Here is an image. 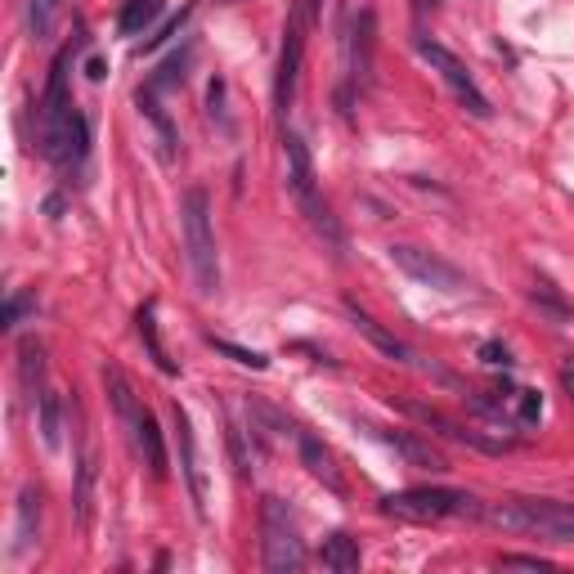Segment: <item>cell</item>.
<instances>
[{"label": "cell", "mask_w": 574, "mask_h": 574, "mask_svg": "<svg viewBox=\"0 0 574 574\" xmlns=\"http://www.w3.org/2000/svg\"><path fill=\"white\" fill-rule=\"evenodd\" d=\"M480 521L489 530L521 534V539L574 543V503L552 498H512V503H480Z\"/></svg>", "instance_id": "cell-1"}, {"label": "cell", "mask_w": 574, "mask_h": 574, "mask_svg": "<svg viewBox=\"0 0 574 574\" xmlns=\"http://www.w3.org/2000/svg\"><path fill=\"white\" fill-rule=\"evenodd\" d=\"M184 220V252H189V270L202 296L220 292V252H216V229H211V198L207 189H189L180 202Z\"/></svg>", "instance_id": "cell-2"}, {"label": "cell", "mask_w": 574, "mask_h": 574, "mask_svg": "<svg viewBox=\"0 0 574 574\" xmlns=\"http://www.w3.org/2000/svg\"><path fill=\"white\" fill-rule=\"evenodd\" d=\"M283 153H287V189H292L296 207L305 211V220L314 225V234L328 238L332 252H341L346 247V238H341V225L332 220L328 202L319 198V180H314V162H310V148H305L301 135H287L283 140Z\"/></svg>", "instance_id": "cell-3"}, {"label": "cell", "mask_w": 574, "mask_h": 574, "mask_svg": "<svg viewBox=\"0 0 574 574\" xmlns=\"http://www.w3.org/2000/svg\"><path fill=\"white\" fill-rule=\"evenodd\" d=\"M382 516L395 521H413V525H431V521H449V516H480V503L467 489H444V485H427V489H400V494H382Z\"/></svg>", "instance_id": "cell-4"}, {"label": "cell", "mask_w": 574, "mask_h": 574, "mask_svg": "<svg viewBox=\"0 0 574 574\" xmlns=\"http://www.w3.org/2000/svg\"><path fill=\"white\" fill-rule=\"evenodd\" d=\"M261 561H265V570H274V574H296L310 561L305 557V539H301V525H296V512L274 494L261 503Z\"/></svg>", "instance_id": "cell-5"}, {"label": "cell", "mask_w": 574, "mask_h": 574, "mask_svg": "<svg viewBox=\"0 0 574 574\" xmlns=\"http://www.w3.org/2000/svg\"><path fill=\"white\" fill-rule=\"evenodd\" d=\"M386 256H391V265L395 270H404L413 283H422V287H435V292H449V296H462V292H471V279L462 270H453L444 256H435L427 252V247H413V243H395V247H386Z\"/></svg>", "instance_id": "cell-6"}, {"label": "cell", "mask_w": 574, "mask_h": 574, "mask_svg": "<svg viewBox=\"0 0 574 574\" xmlns=\"http://www.w3.org/2000/svg\"><path fill=\"white\" fill-rule=\"evenodd\" d=\"M418 54L431 63L435 72H440V81L453 90V99H458V104L467 108L471 117H480V122H485V117L494 113V108H489V99H485V90H480V86H476V77H471V72L462 68L458 54H449L440 41H418Z\"/></svg>", "instance_id": "cell-7"}, {"label": "cell", "mask_w": 574, "mask_h": 574, "mask_svg": "<svg viewBox=\"0 0 574 574\" xmlns=\"http://www.w3.org/2000/svg\"><path fill=\"white\" fill-rule=\"evenodd\" d=\"M305 32H310V18H305V5L296 0L292 14H287V27H283L279 72H274V108H279V113H287L296 99V77H301V59H305Z\"/></svg>", "instance_id": "cell-8"}, {"label": "cell", "mask_w": 574, "mask_h": 574, "mask_svg": "<svg viewBox=\"0 0 574 574\" xmlns=\"http://www.w3.org/2000/svg\"><path fill=\"white\" fill-rule=\"evenodd\" d=\"M373 45H377V18L373 9H359L355 18H350V72H346V90H341V104H346L350 113V99H355V90H368L373 86Z\"/></svg>", "instance_id": "cell-9"}, {"label": "cell", "mask_w": 574, "mask_h": 574, "mask_svg": "<svg viewBox=\"0 0 574 574\" xmlns=\"http://www.w3.org/2000/svg\"><path fill=\"white\" fill-rule=\"evenodd\" d=\"M41 148H45V157H50L54 166H81L86 162V148H90V126H86V117L72 108V113H63L59 122H50V126H41Z\"/></svg>", "instance_id": "cell-10"}, {"label": "cell", "mask_w": 574, "mask_h": 574, "mask_svg": "<svg viewBox=\"0 0 574 574\" xmlns=\"http://www.w3.org/2000/svg\"><path fill=\"white\" fill-rule=\"evenodd\" d=\"M400 413H409L413 422H422V427H427V431L444 435V440H453V444H467V449H480V453H507V449H512V444H507V440H494V435H485V431H476V427H462V422L444 418V413H440V409H431V404L400 400Z\"/></svg>", "instance_id": "cell-11"}, {"label": "cell", "mask_w": 574, "mask_h": 574, "mask_svg": "<svg viewBox=\"0 0 574 574\" xmlns=\"http://www.w3.org/2000/svg\"><path fill=\"white\" fill-rule=\"evenodd\" d=\"M171 422H175V444H180V471L189 480V494H193V507L198 516H207V476H202V458H198V440H193V427H189V413L175 404L171 409Z\"/></svg>", "instance_id": "cell-12"}, {"label": "cell", "mask_w": 574, "mask_h": 574, "mask_svg": "<svg viewBox=\"0 0 574 574\" xmlns=\"http://www.w3.org/2000/svg\"><path fill=\"white\" fill-rule=\"evenodd\" d=\"M373 440L391 444L395 453H400L409 467H422V471H449V458H444L440 449H435L431 440H422L418 431H386V427H364Z\"/></svg>", "instance_id": "cell-13"}, {"label": "cell", "mask_w": 574, "mask_h": 574, "mask_svg": "<svg viewBox=\"0 0 574 574\" xmlns=\"http://www.w3.org/2000/svg\"><path fill=\"white\" fill-rule=\"evenodd\" d=\"M346 314H350V323H355V332H359V337H368V346H373V350H382V355H386V359H395V364H409V368H418V355H413V350L404 346V341L395 337V332H386L382 323H377L368 310H359L355 301H346Z\"/></svg>", "instance_id": "cell-14"}, {"label": "cell", "mask_w": 574, "mask_h": 574, "mask_svg": "<svg viewBox=\"0 0 574 574\" xmlns=\"http://www.w3.org/2000/svg\"><path fill=\"white\" fill-rule=\"evenodd\" d=\"M296 444H301V462L310 467V476L323 480V485H328L332 494H346V480H341L337 458H332L328 444H319L314 435H305V431H296Z\"/></svg>", "instance_id": "cell-15"}, {"label": "cell", "mask_w": 574, "mask_h": 574, "mask_svg": "<svg viewBox=\"0 0 574 574\" xmlns=\"http://www.w3.org/2000/svg\"><path fill=\"white\" fill-rule=\"evenodd\" d=\"M131 435H135V449H140L144 467L162 480L166 476V440H162V427H157L153 413H140V422L131 427Z\"/></svg>", "instance_id": "cell-16"}, {"label": "cell", "mask_w": 574, "mask_h": 574, "mask_svg": "<svg viewBox=\"0 0 574 574\" xmlns=\"http://www.w3.org/2000/svg\"><path fill=\"white\" fill-rule=\"evenodd\" d=\"M135 332H140V341H144V350H148V359H153L157 368H162L166 377H175L180 373V364H175L171 355H166V346H162V337H157V305L153 301H144L140 310H135Z\"/></svg>", "instance_id": "cell-17"}, {"label": "cell", "mask_w": 574, "mask_h": 574, "mask_svg": "<svg viewBox=\"0 0 574 574\" xmlns=\"http://www.w3.org/2000/svg\"><path fill=\"white\" fill-rule=\"evenodd\" d=\"M104 391H108V400H113L117 418H122L126 427H135L144 409H140V400H135V386H131V377H126L117 364H108V368H104Z\"/></svg>", "instance_id": "cell-18"}, {"label": "cell", "mask_w": 574, "mask_h": 574, "mask_svg": "<svg viewBox=\"0 0 574 574\" xmlns=\"http://www.w3.org/2000/svg\"><path fill=\"white\" fill-rule=\"evenodd\" d=\"M135 104H140V117H144V122L157 131V144H162V157H166V162H171V157H175V144H180V140H175V126H171V117L162 113V104H157V95H153V90H140V95H135Z\"/></svg>", "instance_id": "cell-19"}, {"label": "cell", "mask_w": 574, "mask_h": 574, "mask_svg": "<svg viewBox=\"0 0 574 574\" xmlns=\"http://www.w3.org/2000/svg\"><path fill=\"white\" fill-rule=\"evenodd\" d=\"M319 561L328 566L332 574H355L359 570V543L350 539V534H328L323 539V548H319Z\"/></svg>", "instance_id": "cell-20"}, {"label": "cell", "mask_w": 574, "mask_h": 574, "mask_svg": "<svg viewBox=\"0 0 574 574\" xmlns=\"http://www.w3.org/2000/svg\"><path fill=\"white\" fill-rule=\"evenodd\" d=\"M162 5L166 0H126L122 18H117V27H122V36H140L148 27L162 18Z\"/></svg>", "instance_id": "cell-21"}, {"label": "cell", "mask_w": 574, "mask_h": 574, "mask_svg": "<svg viewBox=\"0 0 574 574\" xmlns=\"http://www.w3.org/2000/svg\"><path fill=\"white\" fill-rule=\"evenodd\" d=\"M36 521H41V489L27 485L23 494H18V543H14L18 552L36 539Z\"/></svg>", "instance_id": "cell-22"}, {"label": "cell", "mask_w": 574, "mask_h": 574, "mask_svg": "<svg viewBox=\"0 0 574 574\" xmlns=\"http://www.w3.org/2000/svg\"><path fill=\"white\" fill-rule=\"evenodd\" d=\"M41 440L45 449H59L63 444V400L54 391H41Z\"/></svg>", "instance_id": "cell-23"}, {"label": "cell", "mask_w": 574, "mask_h": 574, "mask_svg": "<svg viewBox=\"0 0 574 574\" xmlns=\"http://www.w3.org/2000/svg\"><path fill=\"white\" fill-rule=\"evenodd\" d=\"M18 373H23V386L41 400V382H45V350L36 346V341H23V350H18Z\"/></svg>", "instance_id": "cell-24"}, {"label": "cell", "mask_w": 574, "mask_h": 574, "mask_svg": "<svg viewBox=\"0 0 574 574\" xmlns=\"http://www.w3.org/2000/svg\"><path fill=\"white\" fill-rule=\"evenodd\" d=\"M189 59H193V45H184L180 54H171V59L162 63V68L153 72V81H148V90H175V86H184V68H189Z\"/></svg>", "instance_id": "cell-25"}, {"label": "cell", "mask_w": 574, "mask_h": 574, "mask_svg": "<svg viewBox=\"0 0 574 574\" xmlns=\"http://www.w3.org/2000/svg\"><path fill=\"white\" fill-rule=\"evenodd\" d=\"M507 400H512V422L516 427H539V418H543V395L539 391L521 386V391H512Z\"/></svg>", "instance_id": "cell-26"}, {"label": "cell", "mask_w": 574, "mask_h": 574, "mask_svg": "<svg viewBox=\"0 0 574 574\" xmlns=\"http://www.w3.org/2000/svg\"><path fill=\"white\" fill-rule=\"evenodd\" d=\"M59 5L63 0H27V27H32L36 41L54 32V18H59Z\"/></svg>", "instance_id": "cell-27"}, {"label": "cell", "mask_w": 574, "mask_h": 574, "mask_svg": "<svg viewBox=\"0 0 574 574\" xmlns=\"http://www.w3.org/2000/svg\"><path fill=\"white\" fill-rule=\"evenodd\" d=\"M189 18H193V5H180V14H171V18H166V23H162V27H157V32H153V36H144V41H140V54H153V50H157V45L175 41V36H180V32H184V23H189Z\"/></svg>", "instance_id": "cell-28"}, {"label": "cell", "mask_w": 574, "mask_h": 574, "mask_svg": "<svg viewBox=\"0 0 574 574\" xmlns=\"http://www.w3.org/2000/svg\"><path fill=\"white\" fill-rule=\"evenodd\" d=\"M90 498H95V458H81L77 467V516L90 525Z\"/></svg>", "instance_id": "cell-29"}, {"label": "cell", "mask_w": 574, "mask_h": 574, "mask_svg": "<svg viewBox=\"0 0 574 574\" xmlns=\"http://www.w3.org/2000/svg\"><path fill=\"white\" fill-rule=\"evenodd\" d=\"M211 346L220 350V355H229L234 364H243V368H256V373H265L270 368V359L261 355V350H247V346H234V341H225V337H207Z\"/></svg>", "instance_id": "cell-30"}, {"label": "cell", "mask_w": 574, "mask_h": 574, "mask_svg": "<svg viewBox=\"0 0 574 574\" xmlns=\"http://www.w3.org/2000/svg\"><path fill=\"white\" fill-rule=\"evenodd\" d=\"M27 314H36V296H9L5 301V328H18Z\"/></svg>", "instance_id": "cell-31"}, {"label": "cell", "mask_w": 574, "mask_h": 574, "mask_svg": "<svg viewBox=\"0 0 574 574\" xmlns=\"http://www.w3.org/2000/svg\"><path fill=\"white\" fill-rule=\"evenodd\" d=\"M498 566H503V570H552V561L548 557H530V552H507Z\"/></svg>", "instance_id": "cell-32"}, {"label": "cell", "mask_w": 574, "mask_h": 574, "mask_svg": "<svg viewBox=\"0 0 574 574\" xmlns=\"http://www.w3.org/2000/svg\"><path fill=\"white\" fill-rule=\"evenodd\" d=\"M480 364L485 368H512V355H507V346H498V341H485V346H480Z\"/></svg>", "instance_id": "cell-33"}, {"label": "cell", "mask_w": 574, "mask_h": 574, "mask_svg": "<svg viewBox=\"0 0 574 574\" xmlns=\"http://www.w3.org/2000/svg\"><path fill=\"white\" fill-rule=\"evenodd\" d=\"M86 77H90V81H104V77H108V63H104V59H90V63H86Z\"/></svg>", "instance_id": "cell-34"}, {"label": "cell", "mask_w": 574, "mask_h": 574, "mask_svg": "<svg viewBox=\"0 0 574 574\" xmlns=\"http://www.w3.org/2000/svg\"><path fill=\"white\" fill-rule=\"evenodd\" d=\"M301 5H305V18H310V27H314V23H319V9H323V0H301Z\"/></svg>", "instance_id": "cell-35"}, {"label": "cell", "mask_w": 574, "mask_h": 574, "mask_svg": "<svg viewBox=\"0 0 574 574\" xmlns=\"http://www.w3.org/2000/svg\"><path fill=\"white\" fill-rule=\"evenodd\" d=\"M561 386H566V395H570V404H574V368H561Z\"/></svg>", "instance_id": "cell-36"}]
</instances>
